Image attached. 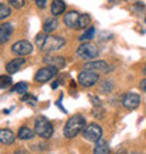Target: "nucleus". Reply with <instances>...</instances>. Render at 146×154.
Returning a JSON list of instances; mask_svg holds the SVG:
<instances>
[{
	"instance_id": "1",
	"label": "nucleus",
	"mask_w": 146,
	"mask_h": 154,
	"mask_svg": "<svg viewBox=\"0 0 146 154\" xmlns=\"http://www.w3.org/2000/svg\"><path fill=\"white\" fill-rule=\"evenodd\" d=\"M35 44L36 46L42 51V52L51 53L56 52L59 49H62L65 46V38L59 37V35H51L46 32H41L35 37Z\"/></svg>"
},
{
	"instance_id": "2",
	"label": "nucleus",
	"mask_w": 146,
	"mask_h": 154,
	"mask_svg": "<svg viewBox=\"0 0 146 154\" xmlns=\"http://www.w3.org/2000/svg\"><path fill=\"white\" fill-rule=\"evenodd\" d=\"M84 126H86V118L83 115H73L65 123L63 134H65L66 139H73L76 137L80 132H83Z\"/></svg>"
},
{
	"instance_id": "3",
	"label": "nucleus",
	"mask_w": 146,
	"mask_h": 154,
	"mask_svg": "<svg viewBox=\"0 0 146 154\" xmlns=\"http://www.w3.org/2000/svg\"><path fill=\"white\" fill-rule=\"evenodd\" d=\"M34 132L42 139H51L53 134V126L45 116H40L35 119Z\"/></svg>"
},
{
	"instance_id": "4",
	"label": "nucleus",
	"mask_w": 146,
	"mask_h": 154,
	"mask_svg": "<svg viewBox=\"0 0 146 154\" xmlns=\"http://www.w3.org/2000/svg\"><path fill=\"white\" fill-rule=\"evenodd\" d=\"M77 56L83 60L90 62L98 56V48L96 45L90 44V42H84L77 48Z\"/></svg>"
},
{
	"instance_id": "5",
	"label": "nucleus",
	"mask_w": 146,
	"mask_h": 154,
	"mask_svg": "<svg viewBox=\"0 0 146 154\" xmlns=\"http://www.w3.org/2000/svg\"><path fill=\"white\" fill-rule=\"evenodd\" d=\"M77 81H79V84H80L81 87H84V88H90V87L96 85L98 81H100V76H98L97 72L84 69V72H81V73L79 74Z\"/></svg>"
},
{
	"instance_id": "6",
	"label": "nucleus",
	"mask_w": 146,
	"mask_h": 154,
	"mask_svg": "<svg viewBox=\"0 0 146 154\" xmlns=\"http://www.w3.org/2000/svg\"><path fill=\"white\" fill-rule=\"evenodd\" d=\"M58 72H59V69L46 65L45 67H42V69L36 70L35 76H34V80H35L36 83H48V81H51L53 77L56 76Z\"/></svg>"
},
{
	"instance_id": "7",
	"label": "nucleus",
	"mask_w": 146,
	"mask_h": 154,
	"mask_svg": "<svg viewBox=\"0 0 146 154\" xmlns=\"http://www.w3.org/2000/svg\"><path fill=\"white\" fill-rule=\"evenodd\" d=\"M83 137L89 142L96 143L98 139L103 137V129L101 126L97 125V123H90L83 129Z\"/></svg>"
},
{
	"instance_id": "8",
	"label": "nucleus",
	"mask_w": 146,
	"mask_h": 154,
	"mask_svg": "<svg viewBox=\"0 0 146 154\" xmlns=\"http://www.w3.org/2000/svg\"><path fill=\"white\" fill-rule=\"evenodd\" d=\"M34 51L33 44H30L28 41H17L16 44H13L11 52L17 56H27Z\"/></svg>"
},
{
	"instance_id": "9",
	"label": "nucleus",
	"mask_w": 146,
	"mask_h": 154,
	"mask_svg": "<svg viewBox=\"0 0 146 154\" xmlns=\"http://www.w3.org/2000/svg\"><path fill=\"white\" fill-rule=\"evenodd\" d=\"M139 104H141V95L136 94V93L125 94V97H124V100H122V105L129 111L136 109V108L139 106Z\"/></svg>"
},
{
	"instance_id": "10",
	"label": "nucleus",
	"mask_w": 146,
	"mask_h": 154,
	"mask_svg": "<svg viewBox=\"0 0 146 154\" xmlns=\"http://www.w3.org/2000/svg\"><path fill=\"white\" fill-rule=\"evenodd\" d=\"M84 69L87 70H93V72H103V73H107V72H111L110 69V65L104 60H90L84 65Z\"/></svg>"
},
{
	"instance_id": "11",
	"label": "nucleus",
	"mask_w": 146,
	"mask_h": 154,
	"mask_svg": "<svg viewBox=\"0 0 146 154\" xmlns=\"http://www.w3.org/2000/svg\"><path fill=\"white\" fill-rule=\"evenodd\" d=\"M44 63L48 66H53L56 69H63L66 66V60L63 56H52V55H46L44 57Z\"/></svg>"
},
{
	"instance_id": "12",
	"label": "nucleus",
	"mask_w": 146,
	"mask_h": 154,
	"mask_svg": "<svg viewBox=\"0 0 146 154\" xmlns=\"http://www.w3.org/2000/svg\"><path fill=\"white\" fill-rule=\"evenodd\" d=\"M24 66H25V59L23 56H18L8 62L6 65V70H7V73L13 74V73H17L18 70H21V67H24Z\"/></svg>"
},
{
	"instance_id": "13",
	"label": "nucleus",
	"mask_w": 146,
	"mask_h": 154,
	"mask_svg": "<svg viewBox=\"0 0 146 154\" xmlns=\"http://www.w3.org/2000/svg\"><path fill=\"white\" fill-rule=\"evenodd\" d=\"M79 18H80V14L77 11H68L63 17V23H65L66 27L73 29H77V23H79Z\"/></svg>"
},
{
	"instance_id": "14",
	"label": "nucleus",
	"mask_w": 146,
	"mask_h": 154,
	"mask_svg": "<svg viewBox=\"0 0 146 154\" xmlns=\"http://www.w3.org/2000/svg\"><path fill=\"white\" fill-rule=\"evenodd\" d=\"M13 24L11 23H3L0 25V45L6 44L13 34Z\"/></svg>"
},
{
	"instance_id": "15",
	"label": "nucleus",
	"mask_w": 146,
	"mask_h": 154,
	"mask_svg": "<svg viewBox=\"0 0 146 154\" xmlns=\"http://www.w3.org/2000/svg\"><path fill=\"white\" fill-rule=\"evenodd\" d=\"M16 142V134L10 129H0V143L4 146H10Z\"/></svg>"
},
{
	"instance_id": "16",
	"label": "nucleus",
	"mask_w": 146,
	"mask_h": 154,
	"mask_svg": "<svg viewBox=\"0 0 146 154\" xmlns=\"http://www.w3.org/2000/svg\"><path fill=\"white\" fill-rule=\"evenodd\" d=\"M58 25H59V21L55 18V16L53 17H49V18H46V20L44 21V25H42V31L46 34H52L53 31H56Z\"/></svg>"
},
{
	"instance_id": "17",
	"label": "nucleus",
	"mask_w": 146,
	"mask_h": 154,
	"mask_svg": "<svg viewBox=\"0 0 146 154\" xmlns=\"http://www.w3.org/2000/svg\"><path fill=\"white\" fill-rule=\"evenodd\" d=\"M66 10V3L63 0H52V4H51V13H52L55 17L63 14Z\"/></svg>"
},
{
	"instance_id": "18",
	"label": "nucleus",
	"mask_w": 146,
	"mask_h": 154,
	"mask_svg": "<svg viewBox=\"0 0 146 154\" xmlns=\"http://www.w3.org/2000/svg\"><path fill=\"white\" fill-rule=\"evenodd\" d=\"M93 153H96V154H107V153H110L108 143H107L103 137H101V139H98L97 142L94 143Z\"/></svg>"
},
{
	"instance_id": "19",
	"label": "nucleus",
	"mask_w": 146,
	"mask_h": 154,
	"mask_svg": "<svg viewBox=\"0 0 146 154\" xmlns=\"http://www.w3.org/2000/svg\"><path fill=\"white\" fill-rule=\"evenodd\" d=\"M34 134H35L34 130H31L30 128H27V126H21L20 129H18L17 137L20 139V140H31V139L34 137Z\"/></svg>"
},
{
	"instance_id": "20",
	"label": "nucleus",
	"mask_w": 146,
	"mask_h": 154,
	"mask_svg": "<svg viewBox=\"0 0 146 154\" xmlns=\"http://www.w3.org/2000/svg\"><path fill=\"white\" fill-rule=\"evenodd\" d=\"M90 23H91V17L89 14H80V18H79V23H77V29L89 28Z\"/></svg>"
},
{
	"instance_id": "21",
	"label": "nucleus",
	"mask_w": 146,
	"mask_h": 154,
	"mask_svg": "<svg viewBox=\"0 0 146 154\" xmlns=\"http://www.w3.org/2000/svg\"><path fill=\"white\" fill-rule=\"evenodd\" d=\"M11 93H16V94H25V93H28V84H27L25 81L17 83V84L11 88Z\"/></svg>"
},
{
	"instance_id": "22",
	"label": "nucleus",
	"mask_w": 146,
	"mask_h": 154,
	"mask_svg": "<svg viewBox=\"0 0 146 154\" xmlns=\"http://www.w3.org/2000/svg\"><path fill=\"white\" fill-rule=\"evenodd\" d=\"M94 35H96V28L94 27H89V28L84 29V32H83V35H81L79 39L81 41V42H84V41H90L93 39Z\"/></svg>"
},
{
	"instance_id": "23",
	"label": "nucleus",
	"mask_w": 146,
	"mask_h": 154,
	"mask_svg": "<svg viewBox=\"0 0 146 154\" xmlns=\"http://www.w3.org/2000/svg\"><path fill=\"white\" fill-rule=\"evenodd\" d=\"M10 16H11V8L6 4H0V20H6Z\"/></svg>"
},
{
	"instance_id": "24",
	"label": "nucleus",
	"mask_w": 146,
	"mask_h": 154,
	"mask_svg": "<svg viewBox=\"0 0 146 154\" xmlns=\"http://www.w3.org/2000/svg\"><path fill=\"white\" fill-rule=\"evenodd\" d=\"M13 80L10 76H0V88H6V87H8V85H11Z\"/></svg>"
},
{
	"instance_id": "25",
	"label": "nucleus",
	"mask_w": 146,
	"mask_h": 154,
	"mask_svg": "<svg viewBox=\"0 0 146 154\" xmlns=\"http://www.w3.org/2000/svg\"><path fill=\"white\" fill-rule=\"evenodd\" d=\"M24 102H27L28 105H31V106H35L36 105V98L35 97H33V95H30L28 93H25L24 95H23V98H21Z\"/></svg>"
},
{
	"instance_id": "26",
	"label": "nucleus",
	"mask_w": 146,
	"mask_h": 154,
	"mask_svg": "<svg viewBox=\"0 0 146 154\" xmlns=\"http://www.w3.org/2000/svg\"><path fill=\"white\" fill-rule=\"evenodd\" d=\"M7 3L14 8H21V7H24L25 0H7Z\"/></svg>"
},
{
	"instance_id": "27",
	"label": "nucleus",
	"mask_w": 146,
	"mask_h": 154,
	"mask_svg": "<svg viewBox=\"0 0 146 154\" xmlns=\"http://www.w3.org/2000/svg\"><path fill=\"white\" fill-rule=\"evenodd\" d=\"M113 87H114L113 83H111L110 80H106L104 83H103V85H101V88H100V91H101V93H104V91L107 90V93H110V91L113 90Z\"/></svg>"
},
{
	"instance_id": "28",
	"label": "nucleus",
	"mask_w": 146,
	"mask_h": 154,
	"mask_svg": "<svg viewBox=\"0 0 146 154\" xmlns=\"http://www.w3.org/2000/svg\"><path fill=\"white\" fill-rule=\"evenodd\" d=\"M35 3H36V6H38L40 8H45V7H46L48 0H35Z\"/></svg>"
},
{
	"instance_id": "29",
	"label": "nucleus",
	"mask_w": 146,
	"mask_h": 154,
	"mask_svg": "<svg viewBox=\"0 0 146 154\" xmlns=\"http://www.w3.org/2000/svg\"><path fill=\"white\" fill-rule=\"evenodd\" d=\"M103 114H104V109H93V116L96 118H103Z\"/></svg>"
},
{
	"instance_id": "30",
	"label": "nucleus",
	"mask_w": 146,
	"mask_h": 154,
	"mask_svg": "<svg viewBox=\"0 0 146 154\" xmlns=\"http://www.w3.org/2000/svg\"><path fill=\"white\" fill-rule=\"evenodd\" d=\"M139 88L142 90L143 93H146V79H143V80L141 81V84H139Z\"/></svg>"
},
{
	"instance_id": "31",
	"label": "nucleus",
	"mask_w": 146,
	"mask_h": 154,
	"mask_svg": "<svg viewBox=\"0 0 146 154\" xmlns=\"http://www.w3.org/2000/svg\"><path fill=\"white\" fill-rule=\"evenodd\" d=\"M58 84H59V83H58V81H55V83H53V84H52V88H56V87H58Z\"/></svg>"
}]
</instances>
